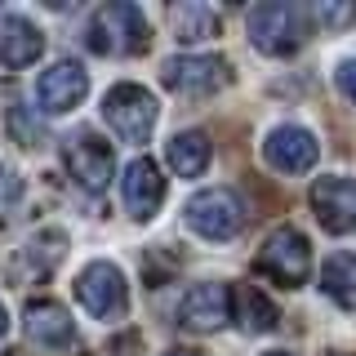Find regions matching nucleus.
I'll use <instances>...</instances> for the list:
<instances>
[{
    "instance_id": "7",
    "label": "nucleus",
    "mask_w": 356,
    "mask_h": 356,
    "mask_svg": "<svg viewBox=\"0 0 356 356\" xmlns=\"http://www.w3.org/2000/svg\"><path fill=\"white\" fill-rule=\"evenodd\" d=\"M161 81L174 89V94L200 98V94H214V89L227 85V63L218 54H178V58H165Z\"/></svg>"
},
{
    "instance_id": "9",
    "label": "nucleus",
    "mask_w": 356,
    "mask_h": 356,
    "mask_svg": "<svg viewBox=\"0 0 356 356\" xmlns=\"http://www.w3.org/2000/svg\"><path fill=\"white\" fill-rule=\"evenodd\" d=\"M316 156H321V143L303 125H276L263 138V161L281 174H307L316 165Z\"/></svg>"
},
{
    "instance_id": "25",
    "label": "nucleus",
    "mask_w": 356,
    "mask_h": 356,
    "mask_svg": "<svg viewBox=\"0 0 356 356\" xmlns=\"http://www.w3.org/2000/svg\"><path fill=\"white\" fill-rule=\"evenodd\" d=\"M263 356H294V352H263Z\"/></svg>"
},
{
    "instance_id": "12",
    "label": "nucleus",
    "mask_w": 356,
    "mask_h": 356,
    "mask_svg": "<svg viewBox=\"0 0 356 356\" xmlns=\"http://www.w3.org/2000/svg\"><path fill=\"white\" fill-rule=\"evenodd\" d=\"M85 89H89V76L76 63H54V67L40 72L36 98H40V107L49 111V116H63V111H72L85 98Z\"/></svg>"
},
{
    "instance_id": "6",
    "label": "nucleus",
    "mask_w": 356,
    "mask_h": 356,
    "mask_svg": "<svg viewBox=\"0 0 356 356\" xmlns=\"http://www.w3.org/2000/svg\"><path fill=\"white\" fill-rule=\"evenodd\" d=\"M76 298L94 321H120L129 307V289L125 276H120L116 263H89L81 276H76Z\"/></svg>"
},
{
    "instance_id": "16",
    "label": "nucleus",
    "mask_w": 356,
    "mask_h": 356,
    "mask_svg": "<svg viewBox=\"0 0 356 356\" xmlns=\"http://www.w3.org/2000/svg\"><path fill=\"white\" fill-rule=\"evenodd\" d=\"M209 165V138L200 129H187V134H174L170 138V170L178 178H196L205 174Z\"/></svg>"
},
{
    "instance_id": "5",
    "label": "nucleus",
    "mask_w": 356,
    "mask_h": 356,
    "mask_svg": "<svg viewBox=\"0 0 356 356\" xmlns=\"http://www.w3.org/2000/svg\"><path fill=\"white\" fill-rule=\"evenodd\" d=\"M250 40L263 54H294L303 44V9L285 5V0H267V5L250 9Z\"/></svg>"
},
{
    "instance_id": "15",
    "label": "nucleus",
    "mask_w": 356,
    "mask_h": 356,
    "mask_svg": "<svg viewBox=\"0 0 356 356\" xmlns=\"http://www.w3.org/2000/svg\"><path fill=\"white\" fill-rule=\"evenodd\" d=\"M44 49V36L18 14H0V63L5 67H31Z\"/></svg>"
},
{
    "instance_id": "17",
    "label": "nucleus",
    "mask_w": 356,
    "mask_h": 356,
    "mask_svg": "<svg viewBox=\"0 0 356 356\" xmlns=\"http://www.w3.org/2000/svg\"><path fill=\"white\" fill-rule=\"evenodd\" d=\"M321 289H325V298H334L339 307L356 312V254H334V259L321 267Z\"/></svg>"
},
{
    "instance_id": "14",
    "label": "nucleus",
    "mask_w": 356,
    "mask_h": 356,
    "mask_svg": "<svg viewBox=\"0 0 356 356\" xmlns=\"http://www.w3.org/2000/svg\"><path fill=\"white\" fill-rule=\"evenodd\" d=\"M22 330H27V339L36 343V348H44V352H58V348H67L72 343V334H76V325H72V316L58 307V303H49V298H36V303H27V312H22Z\"/></svg>"
},
{
    "instance_id": "20",
    "label": "nucleus",
    "mask_w": 356,
    "mask_h": 356,
    "mask_svg": "<svg viewBox=\"0 0 356 356\" xmlns=\"http://www.w3.org/2000/svg\"><path fill=\"white\" fill-rule=\"evenodd\" d=\"M316 18L325 22V27L343 31V27H352V22H356V5H316Z\"/></svg>"
},
{
    "instance_id": "11",
    "label": "nucleus",
    "mask_w": 356,
    "mask_h": 356,
    "mask_svg": "<svg viewBox=\"0 0 356 356\" xmlns=\"http://www.w3.org/2000/svg\"><path fill=\"white\" fill-rule=\"evenodd\" d=\"M178 316H183V325L196 330V334L222 330L232 321V289L227 285H214V281L192 285V289H187V298H183V307H178Z\"/></svg>"
},
{
    "instance_id": "13",
    "label": "nucleus",
    "mask_w": 356,
    "mask_h": 356,
    "mask_svg": "<svg viewBox=\"0 0 356 356\" xmlns=\"http://www.w3.org/2000/svg\"><path fill=\"white\" fill-rule=\"evenodd\" d=\"M120 192H125V209H129L134 218H152L156 209H161V200H165L161 165L147 161V156H138V161L125 170V183H120Z\"/></svg>"
},
{
    "instance_id": "4",
    "label": "nucleus",
    "mask_w": 356,
    "mask_h": 356,
    "mask_svg": "<svg viewBox=\"0 0 356 356\" xmlns=\"http://www.w3.org/2000/svg\"><path fill=\"white\" fill-rule=\"evenodd\" d=\"M187 227L200 232L205 241H232L245 227V205L232 187H209V192H196L183 209Z\"/></svg>"
},
{
    "instance_id": "21",
    "label": "nucleus",
    "mask_w": 356,
    "mask_h": 356,
    "mask_svg": "<svg viewBox=\"0 0 356 356\" xmlns=\"http://www.w3.org/2000/svg\"><path fill=\"white\" fill-rule=\"evenodd\" d=\"M334 85H339L343 94L356 103V58H343L339 67H334Z\"/></svg>"
},
{
    "instance_id": "24",
    "label": "nucleus",
    "mask_w": 356,
    "mask_h": 356,
    "mask_svg": "<svg viewBox=\"0 0 356 356\" xmlns=\"http://www.w3.org/2000/svg\"><path fill=\"white\" fill-rule=\"evenodd\" d=\"M165 356H200V352H183V348H178V352H165Z\"/></svg>"
},
{
    "instance_id": "1",
    "label": "nucleus",
    "mask_w": 356,
    "mask_h": 356,
    "mask_svg": "<svg viewBox=\"0 0 356 356\" xmlns=\"http://www.w3.org/2000/svg\"><path fill=\"white\" fill-rule=\"evenodd\" d=\"M85 40L94 54H143L147 49V22L129 0H116V5H103L89 18Z\"/></svg>"
},
{
    "instance_id": "23",
    "label": "nucleus",
    "mask_w": 356,
    "mask_h": 356,
    "mask_svg": "<svg viewBox=\"0 0 356 356\" xmlns=\"http://www.w3.org/2000/svg\"><path fill=\"white\" fill-rule=\"evenodd\" d=\"M9 330V316H5V307H0V334H5Z\"/></svg>"
},
{
    "instance_id": "2",
    "label": "nucleus",
    "mask_w": 356,
    "mask_h": 356,
    "mask_svg": "<svg viewBox=\"0 0 356 356\" xmlns=\"http://www.w3.org/2000/svg\"><path fill=\"white\" fill-rule=\"evenodd\" d=\"M254 267H259L267 281H276L285 289H298L307 281V272H312V245H307V236L298 227H276L272 236L263 241Z\"/></svg>"
},
{
    "instance_id": "18",
    "label": "nucleus",
    "mask_w": 356,
    "mask_h": 356,
    "mask_svg": "<svg viewBox=\"0 0 356 356\" xmlns=\"http://www.w3.org/2000/svg\"><path fill=\"white\" fill-rule=\"evenodd\" d=\"M232 316H236L250 334H263V330H272V325H276V307H272V298L259 294L254 285H236V289H232Z\"/></svg>"
},
{
    "instance_id": "22",
    "label": "nucleus",
    "mask_w": 356,
    "mask_h": 356,
    "mask_svg": "<svg viewBox=\"0 0 356 356\" xmlns=\"http://www.w3.org/2000/svg\"><path fill=\"white\" fill-rule=\"evenodd\" d=\"M14 196H18V178L9 174V170H0V214L9 209V200H14Z\"/></svg>"
},
{
    "instance_id": "10",
    "label": "nucleus",
    "mask_w": 356,
    "mask_h": 356,
    "mask_svg": "<svg viewBox=\"0 0 356 356\" xmlns=\"http://www.w3.org/2000/svg\"><path fill=\"white\" fill-rule=\"evenodd\" d=\"M67 170H72V178L85 192H103L111 183V174H116V156H111L103 138L76 134V138H67Z\"/></svg>"
},
{
    "instance_id": "8",
    "label": "nucleus",
    "mask_w": 356,
    "mask_h": 356,
    "mask_svg": "<svg viewBox=\"0 0 356 356\" xmlns=\"http://www.w3.org/2000/svg\"><path fill=\"white\" fill-rule=\"evenodd\" d=\"M312 209H316L321 227L334 232V236H348L356 232V178L330 174L312 183Z\"/></svg>"
},
{
    "instance_id": "3",
    "label": "nucleus",
    "mask_w": 356,
    "mask_h": 356,
    "mask_svg": "<svg viewBox=\"0 0 356 356\" xmlns=\"http://www.w3.org/2000/svg\"><path fill=\"white\" fill-rule=\"evenodd\" d=\"M103 116L125 143H147L156 120H161V103H156L152 89H143V85H116V89H107V98H103Z\"/></svg>"
},
{
    "instance_id": "19",
    "label": "nucleus",
    "mask_w": 356,
    "mask_h": 356,
    "mask_svg": "<svg viewBox=\"0 0 356 356\" xmlns=\"http://www.w3.org/2000/svg\"><path fill=\"white\" fill-rule=\"evenodd\" d=\"M170 22H174L178 40H205V36H214L218 14L209 5H174L170 9Z\"/></svg>"
}]
</instances>
